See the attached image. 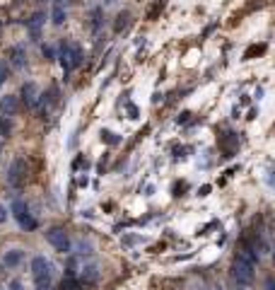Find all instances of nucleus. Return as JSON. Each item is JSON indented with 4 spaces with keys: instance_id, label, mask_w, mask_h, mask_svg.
<instances>
[{
    "instance_id": "obj_28",
    "label": "nucleus",
    "mask_w": 275,
    "mask_h": 290,
    "mask_svg": "<svg viewBox=\"0 0 275 290\" xmlns=\"http://www.w3.org/2000/svg\"><path fill=\"white\" fill-rule=\"evenodd\" d=\"M104 2H107V5H111V2H116V0H104Z\"/></svg>"
},
{
    "instance_id": "obj_19",
    "label": "nucleus",
    "mask_w": 275,
    "mask_h": 290,
    "mask_svg": "<svg viewBox=\"0 0 275 290\" xmlns=\"http://www.w3.org/2000/svg\"><path fill=\"white\" fill-rule=\"evenodd\" d=\"M99 27H102V7H94L92 10V29L99 31Z\"/></svg>"
},
{
    "instance_id": "obj_21",
    "label": "nucleus",
    "mask_w": 275,
    "mask_h": 290,
    "mask_svg": "<svg viewBox=\"0 0 275 290\" xmlns=\"http://www.w3.org/2000/svg\"><path fill=\"white\" fill-rule=\"evenodd\" d=\"M7 75H10V70H7V63H5V60H0V87H2V83L7 80Z\"/></svg>"
},
{
    "instance_id": "obj_1",
    "label": "nucleus",
    "mask_w": 275,
    "mask_h": 290,
    "mask_svg": "<svg viewBox=\"0 0 275 290\" xmlns=\"http://www.w3.org/2000/svg\"><path fill=\"white\" fill-rule=\"evenodd\" d=\"M31 276H34L36 288H41V286H51V278H54V263L46 259V257H34V259H31Z\"/></svg>"
},
{
    "instance_id": "obj_20",
    "label": "nucleus",
    "mask_w": 275,
    "mask_h": 290,
    "mask_svg": "<svg viewBox=\"0 0 275 290\" xmlns=\"http://www.w3.org/2000/svg\"><path fill=\"white\" fill-rule=\"evenodd\" d=\"M41 54H44V58H46V60H55V58H58V51H55L54 46H49V44H44V46H41Z\"/></svg>"
},
{
    "instance_id": "obj_18",
    "label": "nucleus",
    "mask_w": 275,
    "mask_h": 290,
    "mask_svg": "<svg viewBox=\"0 0 275 290\" xmlns=\"http://www.w3.org/2000/svg\"><path fill=\"white\" fill-rule=\"evenodd\" d=\"M12 133V121L7 118V116H0V136H10Z\"/></svg>"
},
{
    "instance_id": "obj_14",
    "label": "nucleus",
    "mask_w": 275,
    "mask_h": 290,
    "mask_svg": "<svg viewBox=\"0 0 275 290\" xmlns=\"http://www.w3.org/2000/svg\"><path fill=\"white\" fill-rule=\"evenodd\" d=\"M97 278H99V268H97V266H92V263H89V266H84V268H82V278H80V281H82V286H84V283H97Z\"/></svg>"
},
{
    "instance_id": "obj_10",
    "label": "nucleus",
    "mask_w": 275,
    "mask_h": 290,
    "mask_svg": "<svg viewBox=\"0 0 275 290\" xmlns=\"http://www.w3.org/2000/svg\"><path fill=\"white\" fill-rule=\"evenodd\" d=\"M29 215H31V213H29L27 203L22 201V199H15V201H12V218H15L17 223H22V220L29 218Z\"/></svg>"
},
{
    "instance_id": "obj_24",
    "label": "nucleus",
    "mask_w": 275,
    "mask_h": 290,
    "mask_svg": "<svg viewBox=\"0 0 275 290\" xmlns=\"http://www.w3.org/2000/svg\"><path fill=\"white\" fill-rule=\"evenodd\" d=\"M7 218H10V213H7V208L0 203V225H2V223H7Z\"/></svg>"
},
{
    "instance_id": "obj_11",
    "label": "nucleus",
    "mask_w": 275,
    "mask_h": 290,
    "mask_svg": "<svg viewBox=\"0 0 275 290\" xmlns=\"http://www.w3.org/2000/svg\"><path fill=\"white\" fill-rule=\"evenodd\" d=\"M65 20H68V12H65L63 2H55L54 10H51V22L55 27H60V25H65Z\"/></svg>"
},
{
    "instance_id": "obj_26",
    "label": "nucleus",
    "mask_w": 275,
    "mask_h": 290,
    "mask_svg": "<svg viewBox=\"0 0 275 290\" xmlns=\"http://www.w3.org/2000/svg\"><path fill=\"white\" fill-rule=\"evenodd\" d=\"M128 114H131L128 118H138V109L133 107V104H128Z\"/></svg>"
},
{
    "instance_id": "obj_8",
    "label": "nucleus",
    "mask_w": 275,
    "mask_h": 290,
    "mask_svg": "<svg viewBox=\"0 0 275 290\" xmlns=\"http://www.w3.org/2000/svg\"><path fill=\"white\" fill-rule=\"evenodd\" d=\"M22 261H25V249H7V252L2 254V263H5L7 268H17Z\"/></svg>"
},
{
    "instance_id": "obj_3",
    "label": "nucleus",
    "mask_w": 275,
    "mask_h": 290,
    "mask_svg": "<svg viewBox=\"0 0 275 290\" xmlns=\"http://www.w3.org/2000/svg\"><path fill=\"white\" fill-rule=\"evenodd\" d=\"M46 242L54 247L55 252H60V254H70L73 252V242H70L68 232L63 228H49L46 230Z\"/></svg>"
},
{
    "instance_id": "obj_25",
    "label": "nucleus",
    "mask_w": 275,
    "mask_h": 290,
    "mask_svg": "<svg viewBox=\"0 0 275 290\" xmlns=\"http://www.w3.org/2000/svg\"><path fill=\"white\" fill-rule=\"evenodd\" d=\"M10 290H25L22 281H10Z\"/></svg>"
},
{
    "instance_id": "obj_17",
    "label": "nucleus",
    "mask_w": 275,
    "mask_h": 290,
    "mask_svg": "<svg viewBox=\"0 0 275 290\" xmlns=\"http://www.w3.org/2000/svg\"><path fill=\"white\" fill-rule=\"evenodd\" d=\"M102 141H104L107 145H118V143H121V136H118V133H113V131H107V128H104V131H102Z\"/></svg>"
},
{
    "instance_id": "obj_13",
    "label": "nucleus",
    "mask_w": 275,
    "mask_h": 290,
    "mask_svg": "<svg viewBox=\"0 0 275 290\" xmlns=\"http://www.w3.org/2000/svg\"><path fill=\"white\" fill-rule=\"evenodd\" d=\"M10 60L17 65V68H25L27 65V56H25V49L22 46H12L10 49Z\"/></svg>"
},
{
    "instance_id": "obj_16",
    "label": "nucleus",
    "mask_w": 275,
    "mask_h": 290,
    "mask_svg": "<svg viewBox=\"0 0 275 290\" xmlns=\"http://www.w3.org/2000/svg\"><path fill=\"white\" fill-rule=\"evenodd\" d=\"M128 20H131V12H118V17H116V22H113V31L118 34V31H123V29L128 27Z\"/></svg>"
},
{
    "instance_id": "obj_15",
    "label": "nucleus",
    "mask_w": 275,
    "mask_h": 290,
    "mask_svg": "<svg viewBox=\"0 0 275 290\" xmlns=\"http://www.w3.org/2000/svg\"><path fill=\"white\" fill-rule=\"evenodd\" d=\"M60 290H84V286L82 281H75V276H65L60 283Z\"/></svg>"
},
{
    "instance_id": "obj_9",
    "label": "nucleus",
    "mask_w": 275,
    "mask_h": 290,
    "mask_svg": "<svg viewBox=\"0 0 275 290\" xmlns=\"http://www.w3.org/2000/svg\"><path fill=\"white\" fill-rule=\"evenodd\" d=\"M70 46H73L70 41H60V46H58V60L65 73H70Z\"/></svg>"
},
{
    "instance_id": "obj_5",
    "label": "nucleus",
    "mask_w": 275,
    "mask_h": 290,
    "mask_svg": "<svg viewBox=\"0 0 275 290\" xmlns=\"http://www.w3.org/2000/svg\"><path fill=\"white\" fill-rule=\"evenodd\" d=\"M44 22H46V12H34L31 17L27 20V29H29V36L36 41L39 36H41V27H44Z\"/></svg>"
},
{
    "instance_id": "obj_4",
    "label": "nucleus",
    "mask_w": 275,
    "mask_h": 290,
    "mask_svg": "<svg viewBox=\"0 0 275 290\" xmlns=\"http://www.w3.org/2000/svg\"><path fill=\"white\" fill-rule=\"evenodd\" d=\"M27 160L25 157H15L7 167V184L10 186H22L27 181Z\"/></svg>"
},
{
    "instance_id": "obj_12",
    "label": "nucleus",
    "mask_w": 275,
    "mask_h": 290,
    "mask_svg": "<svg viewBox=\"0 0 275 290\" xmlns=\"http://www.w3.org/2000/svg\"><path fill=\"white\" fill-rule=\"evenodd\" d=\"M82 60H84L82 46H80V44H73V46H70V70H73V68H80Z\"/></svg>"
},
{
    "instance_id": "obj_2",
    "label": "nucleus",
    "mask_w": 275,
    "mask_h": 290,
    "mask_svg": "<svg viewBox=\"0 0 275 290\" xmlns=\"http://www.w3.org/2000/svg\"><path fill=\"white\" fill-rule=\"evenodd\" d=\"M232 276H234V281L239 283V286H251L253 283V278H256V273H253V263L244 257H237L234 263H232Z\"/></svg>"
},
{
    "instance_id": "obj_6",
    "label": "nucleus",
    "mask_w": 275,
    "mask_h": 290,
    "mask_svg": "<svg viewBox=\"0 0 275 290\" xmlns=\"http://www.w3.org/2000/svg\"><path fill=\"white\" fill-rule=\"evenodd\" d=\"M20 97H22V102L27 104L29 109H36V102H39V89H36V85L34 83H25L22 85V92H20Z\"/></svg>"
},
{
    "instance_id": "obj_27",
    "label": "nucleus",
    "mask_w": 275,
    "mask_h": 290,
    "mask_svg": "<svg viewBox=\"0 0 275 290\" xmlns=\"http://www.w3.org/2000/svg\"><path fill=\"white\" fill-rule=\"evenodd\" d=\"M36 290H54L51 286H41V288H36Z\"/></svg>"
},
{
    "instance_id": "obj_22",
    "label": "nucleus",
    "mask_w": 275,
    "mask_h": 290,
    "mask_svg": "<svg viewBox=\"0 0 275 290\" xmlns=\"http://www.w3.org/2000/svg\"><path fill=\"white\" fill-rule=\"evenodd\" d=\"M78 249H80L78 254H92V244H89V242H80Z\"/></svg>"
},
{
    "instance_id": "obj_23",
    "label": "nucleus",
    "mask_w": 275,
    "mask_h": 290,
    "mask_svg": "<svg viewBox=\"0 0 275 290\" xmlns=\"http://www.w3.org/2000/svg\"><path fill=\"white\" fill-rule=\"evenodd\" d=\"M263 286H266V290H275V276H266Z\"/></svg>"
},
{
    "instance_id": "obj_7",
    "label": "nucleus",
    "mask_w": 275,
    "mask_h": 290,
    "mask_svg": "<svg viewBox=\"0 0 275 290\" xmlns=\"http://www.w3.org/2000/svg\"><path fill=\"white\" fill-rule=\"evenodd\" d=\"M17 109H20V97H17V94H5V97H0V114L2 116L17 114Z\"/></svg>"
},
{
    "instance_id": "obj_29",
    "label": "nucleus",
    "mask_w": 275,
    "mask_h": 290,
    "mask_svg": "<svg viewBox=\"0 0 275 290\" xmlns=\"http://www.w3.org/2000/svg\"><path fill=\"white\" fill-rule=\"evenodd\" d=\"M0 152H2V145H0Z\"/></svg>"
}]
</instances>
